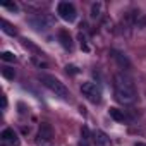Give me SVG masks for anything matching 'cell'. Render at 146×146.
Returning <instances> with one entry per match:
<instances>
[{
	"label": "cell",
	"mask_w": 146,
	"mask_h": 146,
	"mask_svg": "<svg viewBox=\"0 0 146 146\" xmlns=\"http://www.w3.org/2000/svg\"><path fill=\"white\" fill-rule=\"evenodd\" d=\"M0 26H2V31L5 33V35H9V36H16L17 35V31H16V28L9 23V21H5V19H2L0 21Z\"/></svg>",
	"instance_id": "cell-12"
},
{
	"label": "cell",
	"mask_w": 146,
	"mask_h": 146,
	"mask_svg": "<svg viewBox=\"0 0 146 146\" xmlns=\"http://www.w3.org/2000/svg\"><path fill=\"white\" fill-rule=\"evenodd\" d=\"M58 41H60L62 48H65V50H69V52H72V48H74V43H72V36L69 35L67 29H60V31H58Z\"/></svg>",
	"instance_id": "cell-8"
},
{
	"label": "cell",
	"mask_w": 146,
	"mask_h": 146,
	"mask_svg": "<svg viewBox=\"0 0 146 146\" xmlns=\"http://www.w3.org/2000/svg\"><path fill=\"white\" fill-rule=\"evenodd\" d=\"M33 62H35V64H36L38 67H46V64H45V62H41V60H36L35 57H33Z\"/></svg>",
	"instance_id": "cell-19"
},
{
	"label": "cell",
	"mask_w": 146,
	"mask_h": 146,
	"mask_svg": "<svg viewBox=\"0 0 146 146\" xmlns=\"http://www.w3.org/2000/svg\"><path fill=\"white\" fill-rule=\"evenodd\" d=\"M102 9H103V4H102V2H95V4L91 5V17H93V19L102 17Z\"/></svg>",
	"instance_id": "cell-13"
},
{
	"label": "cell",
	"mask_w": 146,
	"mask_h": 146,
	"mask_svg": "<svg viewBox=\"0 0 146 146\" xmlns=\"http://www.w3.org/2000/svg\"><path fill=\"white\" fill-rule=\"evenodd\" d=\"M57 14L60 16V19H64L65 23H74L78 17V11L74 7V4L70 2H58L57 5Z\"/></svg>",
	"instance_id": "cell-5"
},
{
	"label": "cell",
	"mask_w": 146,
	"mask_h": 146,
	"mask_svg": "<svg viewBox=\"0 0 146 146\" xmlns=\"http://www.w3.org/2000/svg\"><path fill=\"white\" fill-rule=\"evenodd\" d=\"M2 7L7 9V11H12V12H17L19 11L17 4H14V2H2Z\"/></svg>",
	"instance_id": "cell-16"
},
{
	"label": "cell",
	"mask_w": 146,
	"mask_h": 146,
	"mask_svg": "<svg viewBox=\"0 0 146 146\" xmlns=\"http://www.w3.org/2000/svg\"><path fill=\"white\" fill-rule=\"evenodd\" d=\"M40 81H41V84L45 86V88H48L55 96H58V98H62V100H70V91H69V88L58 79V78H55V76H50V74H41L40 76Z\"/></svg>",
	"instance_id": "cell-2"
},
{
	"label": "cell",
	"mask_w": 146,
	"mask_h": 146,
	"mask_svg": "<svg viewBox=\"0 0 146 146\" xmlns=\"http://www.w3.org/2000/svg\"><path fill=\"white\" fill-rule=\"evenodd\" d=\"M113 95H115V100L122 105H131L137 98V91L132 79L125 76L124 72H119V74L113 76Z\"/></svg>",
	"instance_id": "cell-1"
},
{
	"label": "cell",
	"mask_w": 146,
	"mask_h": 146,
	"mask_svg": "<svg viewBox=\"0 0 146 146\" xmlns=\"http://www.w3.org/2000/svg\"><path fill=\"white\" fill-rule=\"evenodd\" d=\"M134 146H146V144H144V143H136Z\"/></svg>",
	"instance_id": "cell-22"
},
{
	"label": "cell",
	"mask_w": 146,
	"mask_h": 146,
	"mask_svg": "<svg viewBox=\"0 0 146 146\" xmlns=\"http://www.w3.org/2000/svg\"><path fill=\"white\" fill-rule=\"evenodd\" d=\"M108 113H110V117H112L113 120H117V122H127V120H129V115H127L124 110H120V108L112 107V108L108 110Z\"/></svg>",
	"instance_id": "cell-11"
},
{
	"label": "cell",
	"mask_w": 146,
	"mask_h": 146,
	"mask_svg": "<svg viewBox=\"0 0 146 146\" xmlns=\"http://www.w3.org/2000/svg\"><path fill=\"white\" fill-rule=\"evenodd\" d=\"M2 76H4L5 79H14V78H16V70H14L12 67H9V65H4V67H2Z\"/></svg>",
	"instance_id": "cell-14"
},
{
	"label": "cell",
	"mask_w": 146,
	"mask_h": 146,
	"mask_svg": "<svg viewBox=\"0 0 146 146\" xmlns=\"http://www.w3.org/2000/svg\"><path fill=\"white\" fill-rule=\"evenodd\" d=\"M65 72H67V74H72V76H74V74H78V72H79V69H78L76 65H65Z\"/></svg>",
	"instance_id": "cell-17"
},
{
	"label": "cell",
	"mask_w": 146,
	"mask_h": 146,
	"mask_svg": "<svg viewBox=\"0 0 146 146\" xmlns=\"http://www.w3.org/2000/svg\"><path fill=\"white\" fill-rule=\"evenodd\" d=\"M23 41H24V46H29L31 50H35V52H38V53H41V52H40V48H36V46H35V45H33V43H31L29 40H23ZM41 55H43V53H41Z\"/></svg>",
	"instance_id": "cell-18"
},
{
	"label": "cell",
	"mask_w": 146,
	"mask_h": 146,
	"mask_svg": "<svg viewBox=\"0 0 146 146\" xmlns=\"http://www.w3.org/2000/svg\"><path fill=\"white\" fill-rule=\"evenodd\" d=\"M0 143H2V146H19L21 144V139L17 136V132L11 127L4 129L2 134H0Z\"/></svg>",
	"instance_id": "cell-7"
},
{
	"label": "cell",
	"mask_w": 146,
	"mask_h": 146,
	"mask_svg": "<svg viewBox=\"0 0 146 146\" xmlns=\"http://www.w3.org/2000/svg\"><path fill=\"white\" fill-rule=\"evenodd\" d=\"M93 143H95V146H112V139L103 131H95L93 132Z\"/></svg>",
	"instance_id": "cell-10"
},
{
	"label": "cell",
	"mask_w": 146,
	"mask_h": 146,
	"mask_svg": "<svg viewBox=\"0 0 146 146\" xmlns=\"http://www.w3.org/2000/svg\"><path fill=\"white\" fill-rule=\"evenodd\" d=\"M35 143H36V146H53V129L50 124H46V122L40 124Z\"/></svg>",
	"instance_id": "cell-4"
},
{
	"label": "cell",
	"mask_w": 146,
	"mask_h": 146,
	"mask_svg": "<svg viewBox=\"0 0 146 146\" xmlns=\"http://www.w3.org/2000/svg\"><path fill=\"white\" fill-rule=\"evenodd\" d=\"M28 23L36 29V31H46L50 26H53V19L48 14H36L28 19Z\"/></svg>",
	"instance_id": "cell-6"
},
{
	"label": "cell",
	"mask_w": 146,
	"mask_h": 146,
	"mask_svg": "<svg viewBox=\"0 0 146 146\" xmlns=\"http://www.w3.org/2000/svg\"><path fill=\"white\" fill-rule=\"evenodd\" d=\"M0 58H2L4 62H14L16 60V55L12 52H2V53H0Z\"/></svg>",
	"instance_id": "cell-15"
},
{
	"label": "cell",
	"mask_w": 146,
	"mask_h": 146,
	"mask_svg": "<svg viewBox=\"0 0 146 146\" xmlns=\"http://www.w3.org/2000/svg\"><path fill=\"white\" fill-rule=\"evenodd\" d=\"M5 108H7V96L2 95V110H5Z\"/></svg>",
	"instance_id": "cell-20"
},
{
	"label": "cell",
	"mask_w": 146,
	"mask_h": 146,
	"mask_svg": "<svg viewBox=\"0 0 146 146\" xmlns=\"http://www.w3.org/2000/svg\"><path fill=\"white\" fill-rule=\"evenodd\" d=\"M79 146H90V141H88V139H83V137H81V141H79Z\"/></svg>",
	"instance_id": "cell-21"
},
{
	"label": "cell",
	"mask_w": 146,
	"mask_h": 146,
	"mask_svg": "<svg viewBox=\"0 0 146 146\" xmlns=\"http://www.w3.org/2000/svg\"><path fill=\"white\" fill-rule=\"evenodd\" d=\"M110 53H112V58L117 62V65H119L120 69H131V62H129V58H127L122 52H119V50H112Z\"/></svg>",
	"instance_id": "cell-9"
},
{
	"label": "cell",
	"mask_w": 146,
	"mask_h": 146,
	"mask_svg": "<svg viewBox=\"0 0 146 146\" xmlns=\"http://www.w3.org/2000/svg\"><path fill=\"white\" fill-rule=\"evenodd\" d=\"M81 93H83V96H84L88 102H91V103H95V105L102 102V90H100V86H98L96 83H93V81L83 83V84H81Z\"/></svg>",
	"instance_id": "cell-3"
}]
</instances>
